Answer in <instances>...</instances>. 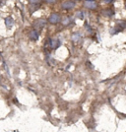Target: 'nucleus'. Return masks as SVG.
Instances as JSON below:
<instances>
[{"instance_id": "obj_1", "label": "nucleus", "mask_w": 126, "mask_h": 132, "mask_svg": "<svg viewBox=\"0 0 126 132\" xmlns=\"http://www.w3.org/2000/svg\"><path fill=\"white\" fill-rule=\"evenodd\" d=\"M59 20H60V17H59V14H57V13L51 14L50 17L48 18V21H49L51 24H56V23L59 22Z\"/></svg>"}, {"instance_id": "obj_2", "label": "nucleus", "mask_w": 126, "mask_h": 132, "mask_svg": "<svg viewBox=\"0 0 126 132\" xmlns=\"http://www.w3.org/2000/svg\"><path fill=\"white\" fill-rule=\"evenodd\" d=\"M63 8L64 9H72L75 7V3L73 1H66L65 3H63Z\"/></svg>"}, {"instance_id": "obj_3", "label": "nucleus", "mask_w": 126, "mask_h": 132, "mask_svg": "<svg viewBox=\"0 0 126 132\" xmlns=\"http://www.w3.org/2000/svg\"><path fill=\"white\" fill-rule=\"evenodd\" d=\"M44 25H45V21H44V20H41V19L35 22V26H36V27H38V28H43Z\"/></svg>"}, {"instance_id": "obj_4", "label": "nucleus", "mask_w": 126, "mask_h": 132, "mask_svg": "<svg viewBox=\"0 0 126 132\" xmlns=\"http://www.w3.org/2000/svg\"><path fill=\"white\" fill-rule=\"evenodd\" d=\"M5 23H6V25H7V27L11 28L12 26H13L14 21H13V19H12L11 17H7V18L5 19Z\"/></svg>"}, {"instance_id": "obj_5", "label": "nucleus", "mask_w": 126, "mask_h": 132, "mask_svg": "<svg viewBox=\"0 0 126 132\" xmlns=\"http://www.w3.org/2000/svg\"><path fill=\"white\" fill-rule=\"evenodd\" d=\"M30 38L33 39V40H37V39H38V32H36V31H32V32L30 33Z\"/></svg>"}, {"instance_id": "obj_6", "label": "nucleus", "mask_w": 126, "mask_h": 132, "mask_svg": "<svg viewBox=\"0 0 126 132\" xmlns=\"http://www.w3.org/2000/svg\"><path fill=\"white\" fill-rule=\"evenodd\" d=\"M86 6H87L88 8H90V9H94V8L97 6V4L95 3V1H93V0H89L88 2L86 3Z\"/></svg>"}, {"instance_id": "obj_7", "label": "nucleus", "mask_w": 126, "mask_h": 132, "mask_svg": "<svg viewBox=\"0 0 126 132\" xmlns=\"http://www.w3.org/2000/svg\"><path fill=\"white\" fill-rule=\"evenodd\" d=\"M57 46H59V42L56 40V39L51 40V47H52V48H56Z\"/></svg>"}, {"instance_id": "obj_8", "label": "nucleus", "mask_w": 126, "mask_h": 132, "mask_svg": "<svg viewBox=\"0 0 126 132\" xmlns=\"http://www.w3.org/2000/svg\"><path fill=\"white\" fill-rule=\"evenodd\" d=\"M104 1H105V2H106V3H110V2H112V1H113V0H104Z\"/></svg>"}]
</instances>
